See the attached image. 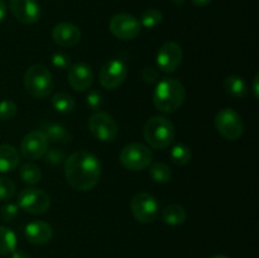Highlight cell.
I'll return each mask as SVG.
<instances>
[{
    "label": "cell",
    "instance_id": "obj_18",
    "mask_svg": "<svg viewBox=\"0 0 259 258\" xmlns=\"http://www.w3.org/2000/svg\"><path fill=\"white\" fill-rule=\"evenodd\" d=\"M19 152L12 144H0V172L7 174L17 168L19 164Z\"/></svg>",
    "mask_w": 259,
    "mask_h": 258
},
{
    "label": "cell",
    "instance_id": "obj_10",
    "mask_svg": "<svg viewBox=\"0 0 259 258\" xmlns=\"http://www.w3.org/2000/svg\"><path fill=\"white\" fill-rule=\"evenodd\" d=\"M126 75H128V68L124 61L114 58V60L108 61L101 67L100 73H99V82L104 89L115 90L125 81Z\"/></svg>",
    "mask_w": 259,
    "mask_h": 258
},
{
    "label": "cell",
    "instance_id": "obj_39",
    "mask_svg": "<svg viewBox=\"0 0 259 258\" xmlns=\"http://www.w3.org/2000/svg\"><path fill=\"white\" fill-rule=\"evenodd\" d=\"M186 0H172V3H175L176 5H182Z\"/></svg>",
    "mask_w": 259,
    "mask_h": 258
},
{
    "label": "cell",
    "instance_id": "obj_19",
    "mask_svg": "<svg viewBox=\"0 0 259 258\" xmlns=\"http://www.w3.org/2000/svg\"><path fill=\"white\" fill-rule=\"evenodd\" d=\"M223 86H224L225 93L235 99L245 98L248 94L247 83H245V81L243 80L240 76H237V75L228 76V77L224 80Z\"/></svg>",
    "mask_w": 259,
    "mask_h": 258
},
{
    "label": "cell",
    "instance_id": "obj_28",
    "mask_svg": "<svg viewBox=\"0 0 259 258\" xmlns=\"http://www.w3.org/2000/svg\"><path fill=\"white\" fill-rule=\"evenodd\" d=\"M15 184L10 179L0 177V200L8 201L15 195Z\"/></svg>",
    "mask_w": 259,
    "mask_h": 258
},
{
    "label": "cell",
    "instance_id": "obj_14",
    "mask_svg": "<svg viewBox=\"0 0 259 258\" xmlns=\"http://www.w3.org/2000/svg\"><path fill=\"white\" fill-rule=\"evenodd\" d=\"M13 15L23 24H34L40 18V8L37 0H9Z\"/></svg>",
    "mask_w": 259,
    "mask_h": 258
},
{
    "label": "cell",
    "instance_id": "obj_16",
    "mask_svg": "<svg viewBox=\"0 0 259 258\" xmlns=\"http://www.w3.org/2000/svg\"><path fill=\"white\" fill-rule=\"evenodd\" d=\"M53 42L61 47H72L80 42L81 32L72 23H58L52 30Z\"/></svg>",
    "mask_w": 259,
    "mask_h": 258
},
{
    "label": "cell",
    "instance_id": "obj_6",
    "mask_svg": "<svg viewBox=\"0 0 259 258\" xmlns=\"http://www.w3.org/2000/svg\"><path fill=\"white\" fill-rule=\"evenodd\" d=\"M215 128L228 141H237L242 137L244 124L234 109L225 108L215 115Z\"/></svg>",
    "mask_w": 259,
    "mask_h": 258
},
{
    "label": "cell",
    "instance_id": "obj_12",
    "mask_svg": "<svg viewBox=\"0 0 259 258\" xmlns=\"http://www.w3.org/2000/svg\"><path fill=\"white\" fill-rule=\"evenodd\" d=\"M184 52L179 43L166 42L157 52V66L164 73H172L180 67Z\"/></svg>",
    "mask_w": 259,
    "mask_h": 258
},
{
    "label": "cell",
    "instance_id": "obj_31",
    "mask_svg": "<svg viewBox=\"0 0 259 258\" xmlns=\"http://www.w3.org/2000/svg\"><path fill=\"white\" fill-rule=\"evenodd\" d=\"M18 214H19V206L13 202H8L0 209V218L4 222H13L18 217Z\"/></svg>",
    "mask_w": 259,
    "mask_h": 258
},
{
    "label": "cell",
    "instance_id": "obj_32",
    "mask_svg": "<svg viewBox=\"0 0 259 258\" xmlns=\"http://www.w3.org/2000/svg\"><path fill=\"white\" fill-rule=\"evenodd\" d=\"M52 65L60 70H68L71 67V57L65 52H55L52 55Z\"/></svg>",
    "mask_w": 259,
    "mask_h": 258
},
{
    "label": "cell",
    "instance_id": "obj_35",
    "mask_svg": "<svg viewBox=\"0 0 259 258\" xmlns=\"http://www.w3.org/2000/svg\"><path fill=\"white\" fill-rule=\"evenodd\" d=\"M12 258H32V255H30L28 252H25V250L15 249L14 252L12 253Z\"/></svg>",
    "mask_w": 259,
    "mask_h": 258
},
{
    "label": "cell",
    "instance_id": "obj_7",
    "mask_svg": "<svg viewBox=\"0 0 259 258\" xmlns=\"http://www.w3.org/2000/svg\"><path fill=\"white\" fill-rule=\"evenodd\" d=\"M18 206L32 215L45 214L51 205L50 195L40 189L27 187L18 195Z\"/></svg>",
    "mask_w": 259,
    "mask_h": 258
},
{
    "label": "cell",
    "instance_id": "obj_8",
    "mask_svg": "<svg viewBox=\"0 0 259 258\" xmlns=\"http://www.w3.org/2000/svg\"><path fill=\"white\" fill-rule=\"evenodd\" d=\"M131 210L136 220L143 224L154 222L158 217L159 204L152 195L147 192H138L131 201Z\"/></svg>",
    "mask_w": 259,
    "mask_h": 258
},
{
    "label": "cell",
    "instance_id": "obj_3",
    "mask_svg": "<svg viewBox=\"0 0 259 258\" xmlns=\"http://www.w3.org/2000/svg\"><path fill=\"white\" fill-rule=\"evenodd\" d=\"M147 143L154 149H166L175 141V126L169 119L164 116H152L143 129Z\"/></svg>",
    "mask_w": 259,
    "mask_h": 258
},
{
    "label": "cell",
    "instance_id": "obj_40",
    "mask_svg": "<svg viewBox=\"0 0 259 258\" xmlns=\"http://www.w3.org/2000/svg\"><path fill=\"white\" fill-rule=\"evenodd\" d=\"M211 258H228L227 255H224V254H217V255H214V257H211Z\"/></svg>",
    "mask_w": 259,
    "mask_h": 258
},
{
    "label": "cell",
    "instance_id": "obj_1",
    "mask_svg": "<svg viewBox=\"0 0 259 258\" xmlns=\"http://www.w3.org/2000/svg\"><path fill=\"white\" fill-rule=\"evenodd\" d=\"M101 166L99 158L88 151H77L65 161V177L77 191H90L98 185Z\"/></svg>",
    "mask_w": 259,
    "mask_h": 258
},
{
    "label": "cell",
    "instance_id": "obj_26",
    "mask_svg": "<svg viewBox=\"0 0 259 258\" xmlns=\"http://www.w3.org/2000/svg\"><path fill=\"white\" fill-rule=\"evenodd\" d=\"M171 161L176 166H186L191 159V149L184 143H179L171 149Z\"/></svg>",
    "mask_w": 259,
    "mask_h": 258
},
{
    "label": "cell",
    "instance_id": "obj_21",
    "mask_svg": "<svg viewBox=\"0 0 259 258\" xmlns=\"http://www.w3.org/2000/svg\"><path fill=\"white\" fill-rule=\"evenodd\" d=\"M42 132L47 137L48 142H55V143L57 142V143H61V142H68L71 139V136L67 129L58 123L45 124Z\"/></svg>",
    "mask_w": 259,
    "mask_h": 258
},
{
    "label": "cell",
    "instance_id": "obj_27",
    "mask_svg": "<svg viewBox=\"0 0 259 258\" xmlns=\"http://www.w3.org/2000/svg\"><path fill=\"white\" fill-rule=\"evenodd\" d=\"M162 19H163V17H162V13L159 12V10L148 9V10H146L143 14H142L139 23H141V25H143L144 28L152 29V28H154V27H157V25L161 24Z\"/></svg>",
    "mask_w": 259,
    "mask_h": 258
},
{
    "label": "cell",
    "instance_id": "obj_13",
    "mask_svg": "<svg viewBox=\"0 0 259 258\" xmlns=\"http://www.w3.org/2000/svg\"><path fill=\"white\" fill-rule=\"evenodd\" d=\"M48 148L47 137L42 131H32L24 136L20 143L22 156L27 159H39L45 156Z\"/></svg>",
    "mask_w": 259,
    "mask_h": 258
},
{
    "label": "cell",
    "instance_id": "obj_37",
    "mask_svg": "<svg viewBox=\"0 0 259 258\" xmlns=\"http://www.w3.org/2000/svg\"><path fill=\"white\" fill-rule=\"evenodd\" d=\"M196 7H206L211 3V0H191Z\"/></svg>",
    "mask_w": 259,
    "mask_h": 258
},
{
    "label": "cell",
    "instance_id": "obj_34",
    "mask_svg": "<svg viewBox=\"0 0 259 258\" xmlns=\"http://www.w3.org/2000/svg\"><path fill=\"white\" fill-rule=\"evenodd\" d=\"M141 77L147 83H157L159 81L158 71L153 67H144L141 71Z\"/></svg>",
    "mask_w": 259,
    "mask_h": 258
},
{
    "label": "cell",
    "instance_id": "obj_15",
    "mask_svg": "<svg viewBox=\"0 0 259 258\" xmlns=\"http://www.w3.org/2000/svg\"><path fill=\"white\" fill-rule=\"evenodd\" d=\"M68 82L75 91H88L94 82V71L86 63H76L68 68Z\"/></svg>",
    "mask_w": 259,
    "mask_h": 258
},
{
    "label": "cell",
    "instance_id": "obj_38",
    "mask_svg": "<svg viewBox=\"0 0 259 258\" xmlns=\"http://www.w3.org/2000/svg\"><path fill=\"white\" fill-rule=\"evenodd\" d=\"M253 93H254V99H258L259 91H258V75L255 76L254 81H253Z\"/></svg>",
    "mask_w": 259,
    "mask_h": 258
},
{
    "label": "cell",
    "instance_id": "obj_25",
    "mask_svg": "<svg viewBox=\"0 0 259 258\" xmlns=\"http://www.w3.org/2000/svg\"><path fill=\"white\" fill-rule=\"evenodd\" d=\"M20 179L27 185H35L42 179V171L34 163H24L20 167Z\"/></svg>",
    "mask_w": 259,
    "mask_h": 258
},
{
    "label": "cell",
    "instance_id": "obj_4",
    "mask_svg": "<svg viewBox=\"0 0 259 258\" xmlns=\"http://www.w3.org/2000/svg\"><path fill=\"white\" fill-rule=\"evenodd\" d=\"M24 88L30 96L46 99L53 90V78L50 70L43 65L30 66L24 73Z\"/></svg>",
    "mask_w": 259,
    "mask_h": 258
},
{
    "label": "cell",
    "instance_id": "obj_29",
    "mask_svg": "<svg viewBox=\"0 0 259 258\" xmlns=\"http://www.w3.org/2000/svg\"><path fill=\"white\" fill-rule=\"evenodd\" d=\"M18 111V106L12 100L0 101V119L2 120H10L15 116Z\"/></svg>",
    "mask_w": 259,
    "mask_h": 258
},
{
    "label": "cell",
    "instance_id": "obj_23",
    "mask_svg": "<svg viewBox=\"0 0 259 258\" xmlns=\"http://www.w3.org/2000/svg\"><path fill=\"white\" fill-rule=\"evenodd\" d=\"M52 105L56 111L60 114H70L75 109V99L67 93H57L52 98Z\"/></svg>",
    "mask_w": 259,
    "mask_h": 258
},
{
    "label": "cell",
    "instance_id": "obj_11",
    "mask_svg": "<svg viewBox=\"0 0 259 258\" xmlns=\"http://www.w3.org/2000/svg\"><path fill=\"white\" fill-rule=\"evenodd\" d=\"M110 32L121 40H132L141 33V23L128 13H120L111 18L109 23Z\"/></svg>",
    "mask_w": 259,
    "mask_h": 258
},
{
    "label": "cell",
    "instance_id": "obj_24",
    "mask_svg": "<svg viewBox=\"0 0 259 258\" xmlns=\"http://www.w3.org/2000/svg\"><path fill=\"white\" fill-rule=\"evenodd\" d=\"M149 175L157 184H167L172 179V169L163 162H156L149 168Z\"/></svg>",
    "mask_w": 259,
    "mask_h": 258
},
{
    "label": "cell",
    "instance_id": "obj_9",
    "mask_svg": "<svg viewBox=\"0 0 259 258\" xmlns=\"http://www.w3.org/2000/svg\"><path fill=\"white\" fill-rule=\"evenodd\" d=\"M89 128L91 134L104 143L113 142L118 136V125L115 120L105 111H96L94 115H91L89 119Z\"/></svg>",
    "mask_w": 259,
    "mask_h": 258
},
{
    "label": "cell",
    "instance_id": "obj_36",
    "mask_svg": "<svg viewBox=\"0 0 259 258\" xmlns=\"http://www.w3.org/2000/svg\"><path fill=\"white\" fill-rule=\"evenodd\" d=\"M5 15H7V5L3 0H0V22L4 20Z\"/></svg>",
    "mask_w": 259,
    "mask_h": 258
},
{
    "label": "cell",
    "instance_id": "obj_33",
    "mask_svg": "<svg viewBox=\"0 0 259 258\" xmlns=\"http://www.w3.org/2000/svg\"><path fill=\"white\" fill-rule=\"evenodd\" d=\"M103 95L100 94V91L98 90H89L88 96H86V104L89 105V108L93 109V110H98L103 105Z\"/></svg>",
    "mask_w": 259,
    "mask_h": 258
},
{
    "label": "cell",
    "instance_id": "obj_22",
    "mask_svg": "<svg viewBox=\"0 0 259 258\" xmlns=\"http://www.w3.org/2000/svg\"><path fill=\"white\" fill-rule=\"evenodd\" d=\"M17 235L10 228L0 227V255H9L17 249Z\"/></svg>",
    "mask_w": 259,
    "mask_h": 258
},
{
    "label": "cell",
    "instance_id": "obj_5",
    "mask_svg": "<svg viewBox=\"0 0 259 258\" xmlns=\"http://www.w3.org/2000/svg\"><path fill=\"white\" fill-rule=\"evenodd\" d=\"M119 159H120V163L131 171H143L147 167L151 166L153 161V153L146 144L134 142V143L126 144L121 149Z\"/></svg>",
    "mask_w": 259,
    "mask_h": 258
},
{
    "label": "cell",
    "instance_id": "obj_20",
    "mask_svg": "<svg viewBox=\"0 0 259 258\" xmlns=\"http://www.w3.org/2000/svg\"><path fill=\"white\" fill-rule=\"evenodd\" d=\"M162 218H163V222L167 225L177 227V225L184 224L187 218V212L185 207L181 206V205L172 204L164 207V210L162 211Z\"/></svg>",
    "mask_w": 259,
    "mask_h": 258
},
{
    "label": "cell",
    "instance_id": "obj_2",
    "mask_svg": "<svg viewBox=\"0 0 259 258\" xmlns=\"http://www.w3.org/2000/svg\"><path fill=\"white\" fill-rule=\"evenodd\" d=\"M186 90L181 81L174 77L162 78L157 82L153 93L154 106L163 113H175L184 104Z\"/></svg>",
    "mask_w": 259,
    "mask_h": 258
},
{
    "label": "cell",
    "instance_id": "obj_30",
    "mask_svg": "<svg viewBox=\"0 0 259 258\" xmlns=\"http://www.w3.org/2000/svg\"><path fill=\"white\" fill-rule=\"evenodd\" d=\"M43 157H45L46 163L56 166V164H60L65 159V153H63V151L61 148L53 147V148H47V151H46Z\"/></svg>",
    "mask_w": 259,
    "mask_h": 258
},
{
    "label": "cell",
    "instance_id": "obj_17",
    "mask_svg": "<svg viewBox=\"0 0 259 258\" xmlns=\"http://www.w3.org/2000/svg\"><path fill=\"white\" fill-rule=\"evenodd\" d=\"M24 235L27 240L32 244L43 245L47 244L53 237V229L48 223L42 220H34L25 225Z\"/></svg>",
    "mask_w": 259,
    "mask_h": 258
}]
</instances>
